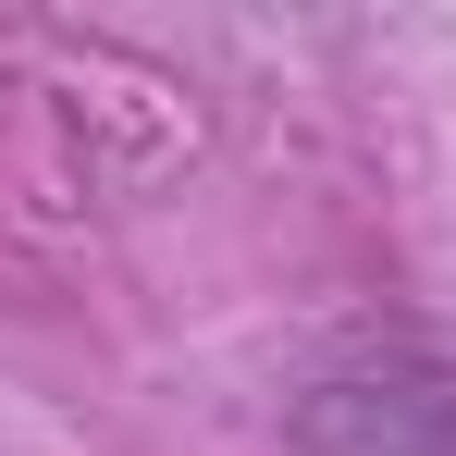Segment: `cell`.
<instances>
[{
    "label": "cell",
    "instance_id": "6da1fadb",
    "mask_svg": "<svg viewBox=\"0 0 456 456\" xmlns=\"http://www.w3.org/2000/svg\"><path fill=\"white\" fill-rule=\"evenodd\" d=\"M321 456H456V370H358L308 407Z\"/></svg>",
    "mask_w": 456,
    "mask_h": 456
}]
</instances>
